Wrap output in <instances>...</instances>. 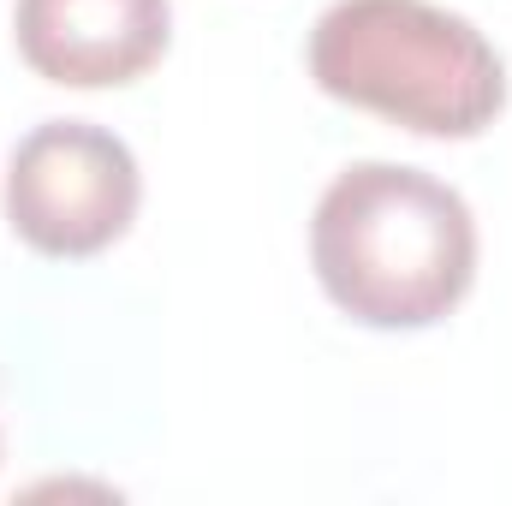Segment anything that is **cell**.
Returning <instances> with one entry per match:
<instances>
[{
	"instance_id": "4",
	"label": "cell",
	"mask_w": 512,
	"mask_h": 506,
	"mask_svg": "<svg viewBox=\"0 0 512 506\" xmlns=\"http://www.w3.org/2000/svg\"><path fill=\"white\" fill-rule=\"evenodd\" d=\"M18 60L66 90L137 84L173 42L167 0H18Z\"/></svg>"
},
{
	"instance_id": "1",
	"label": "cell",
	"mask_w": 512,
	"mask_h": 506,
	"mask_svg": "<svg viewBox=\"0 0 512 506\" xmlns=\"http://www.w3.org/2000/svg\"><path fill=\"white\" fill-rule=\"evenodd\" d=\"M310 268L364 328H435L477 280L471 203L423 167L352 161L316 197Z\"/></svg>"
},
{
	"instance_id": "3",
	"label": "cell",
	"mask_w": 512,
	"mask_h": 506,
	"mask_svg": "<svg viewBox=\"0 0 512 506\" xmlns=\"http://www.w3.org/2000/svg\"><path fill=\"white\" fill-rule=\"evenodd\" d=\"M143 173L126 137L96 120H42L6 161V221L42 256H96L126 239Z\"/></svg>"
},
{
	"instance_id": "2",
	"label": "cell",
	"mask_w": 512,
	"mask_h": 506,
	"mask_svg": "<svg viewBox=\"0 0 512 506\" xmlns=\"http://www.w3.org/2000/svg\"><path fill=\"white\" fill-rule=\"evenodd\" d=\"M310 78L417 137H477L507 108L495 42L435 0H334L310 30Z\"/></svg>"
}]
</instances>
